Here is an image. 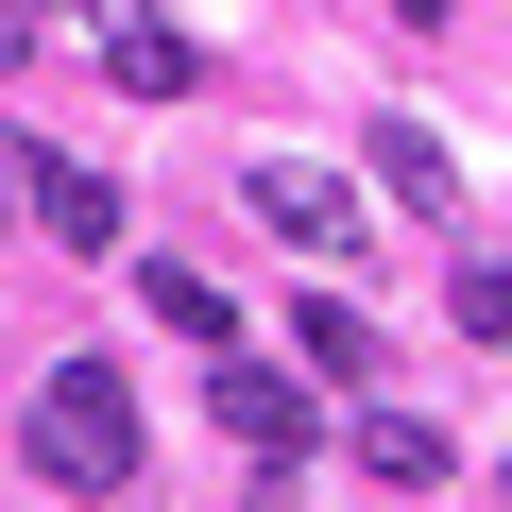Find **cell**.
<instances>
[{
    "mask_svg": "<svg viewBox=\"0 0 512 512\" xmlns=\"http://www.w3.org/2000/svg\"><path fill=\"white\" fill-rule=\"evenodd\" d=\"M35 478L52 495H120L137 478V376L120 359H52L35 376Z\"/></svg>",
    "mask_w": 512,
    "mask_h": 512,
    "instance_id": "cell-1",
    "label": "cell"
},
{
    "mask_svg": "<svg viewBox=\"0 0 512 512\" xmlns=\"http://www.w3.org/2000/svg\"><path fill=\"white\" fill-rule=\"evenodd\" d=\"M0 188H18V222H35L52 256H120V171H86V154H52V137H0Z\"/></svg>",
    "mask_w": 512,
    "mask_h": 512,
    "instance_id": "cell-2",
    "label": "cell"
},
{
    "mask_svg": "<svg viewBox=\"0 0 512 512\" xmlns=\"http://www.w3.org/2000/svg\"><path fill=\"white\" fill-rule=\"evenodd\" d=\"M205 427H222L239 461H291V444H308V376H274V359H239V342H222V376H205Z\"/></svg>",
    "mask_w": 512,
    "mask_h": 512,
    "instance_id": "cell-3",
    "label": "cell"
},
{
    "mask_svg": "<svg viewBox=\"0 0 512 512\" xmlns=\"http://www.w3.org/2000/svg\"><path fill=\"white\" fill-rule=\"evenodd\" d=\"M69 18H86V52H103V69H120L137 103H188V86H205V52H188V35L154 18V0H69Z\"/></svg>",
    "mask_w": 512,
    "mask_h": 512,
    "instance_id": "cell-4",
    "label": "cell"
},
{
    "mask_svg": "<svg viewBox=\"0 0 512 512\" xmlns=\"http://www.w3.org/2000/svg\"><path fill=\"white\" fill-rule=\"evenodd\" d=\"M256 222L325 256V239H359V188H342V171H256Z\"/></svg>",
    "mask_w": 512,
    "mask_h": 512,
    "instance_id": "cell-5",
    "label": "cell"
},
{
    "mask_svg": "<svg viewBox=\"0 0 512 512\" xmlns=\"http://www.w3.org/2000/svg\"><path fill=\"white\" fill-rule=\"evenodd\" d=\"M376 188H393L410 222H444V205H461V171H444V137H427V120H376Z\"/></svg>",
    "mask_w": 512,
    "mask_h": 512,
    "instance_id": "cell-6",
    "label": "cell"
},
{
    "mask_svg": "<svg viewBox=\"0 0 512 512\" xmlns=\"http://www.w3.org/2000/svg\"><path fill=\"white\" fill-rule=\"evenodd\" d=\"M137 308H154V325H171V342H205V359H222V342H239V308H222V291H205V274H171V256H154V274H137Z\"/></svg>",
    "mask_w": 512,
    "mask_h": 512,
    "instance_id": "cell-7",
    "label": "cell"
},
{
    "mask_svg": "<svg viewBox=\"0 0 512 512\" xmlns=\"http://www.w3.org/2000/svg\"><path fill=\"white\" fill-rule=\"evenodd\" d=\"M291 359H308V376H342V393H359V376H376V325H359V308H325V291H308V308H291Z\"/></svg>",
    "mask_w": 512,
    "mask_h": 512,
    "instance_id": "cell-8",
    "label": "cell"
},
{
    "mask_svg": "<svg viewBox=\"0 0 512 512\" xmlns=\"http://www.w3.org/2000/svg\"><path fill=\"white\" fill-rule=\"evenodd\" d=\"M359 461H376V478H393V495H427V478H444V461H461V444H444V427H427V410H376V427H359Z\"/></svg>",
    "mask_w": 512,
    "mask_h": 512,
    "instance_id": "cell-9",
    "label": "cell"
},
{
    "mask_svg": "<svg viewBox=\"0 0 512 512\" xmlns=\"http://www.w3.org/2000/svg\"><path fill=\"white\" fill-rule=\"evenodd\" d=\"M461 325H478V342H512V256H461Z\"/></svg>",
    "mask_w": 512,
    "mask_h": 512,
    "instance_id": "cell-10",
    "label": "cell"
},
{
    "mask_svg": "<svg viewBox=\"0 0 512 512\" xmlns=\"http://www.w3.org/2000/svg\"><path fill=\"white\" fill-rule=\"evenodd\" d=\"M18 52H35V35H18V0H0V69H18Z\"/></svg>",
    "mask_w": 512,
    "mask_h": 512,
    "instance_id": "cell-11",
    "label": "cell"
}]
</instances>
